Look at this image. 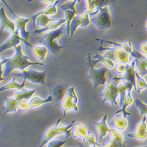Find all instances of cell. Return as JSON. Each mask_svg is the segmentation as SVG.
Returning a JSON list of instances; mask_svg holds the SVG:
<instances>
[{"instance_id": "6da1fadb", "label": "cell", "mask_w": 147, "mask_h": 147, "mask_svg": "<svg viewBox=\"0 0 147 147\" xmlns=\"http://www.w3.org/2000/svg\"><path fill=\"white\" fill-rule=\"evenodd\" d=\"M14 49L16 53L13 57L2 60L3 65V77L5 79L7 78L10 74L16 69H19L22 71L31 65H44L41 63L30 61L29 57L23 54L21 45H18Z\"/></svg>"}, {"instance_id": "7a4b0ae2", "label": "cell", "mask_w": 147, "mask_h": 147, "mask_svg": "<svg viewBox=\"0 0 147 147\" xmlns=\"http://www.w3.org/2000/svg\"><path fill=\"white\" fill-rule=\"evenodd\" d=\"M90 22H92L98 31L102 34L114 26V20L108 5H98L88 13Z\"/></svg>"}, {"instance_id": "3957f363", "label": "cell", "mask_w": 147, "mask_h": 147, "mask_svg": "<svg viewBox=\"0 0 147 147\" xmlns=\"http://www.w3.org/2000/svg\"><path fill=\"white\" fill-rule=\"evenodd\" d=\"M65 32H66L65 26L61 27L55 30L49 31L44 34L38 42L40 44H42V45L45 46L48 49V50L54 55L57 68L58 64L56 56H58L61 53V50L64 48V46L60 45L58 44V40Z\"/></svg>"}, {"instance_id": "277c9868", "label": "cell", "mask_w": 147, "mask_h": 147, "mask_svg": "<svg viewBox=\"0 0 147 147\" xmlns=\"http://www.w3.org/2000/svg\"><path fill=\"white\" fill-rule=\"evenodd\" d=\"M87 65L88 70V75L87 77V79L91 80L94 85V88L96 90L100 85H102L105 84L107 81L106 75L108 69L105 67L100 68H95L92 63V58L90 53H88V56L87 61Z\"/></svg>"}, {"instance_id": "5b68a950", "label": "cell", "mask_w": 147, "mask_h": 147, "mask_svg": "<svg viewBox=\"0 0 147 147\" xmlns=\"http://www.w3.org/2000/svg\"><path fill=\"white\" fill-rule=\"evenodd\" d=\"M61 121V118L58 119L55 124L46 132V133L44 136L42 142L38 147L44 146L48 142H50L51 141L53 140V139L55 137L59 136V135H61V134L65 135L67 138H69V137L71 135V130L74 124L76 121L75 120L72 121L71 123L67 126L60 125L59 124H60Z\"/></svg>"}, {"instance_id": "8992f818", "label": "cell", "mask_w": 147, "mask_h": 147, "mask_svg": "<svg viewBox=\"0 0 147 147\" xmlns=\"http://www.w3.org/2000/svg\"><path fill=\"white\" fill-rule=\"evenodd\" d=\"M78 103V96L76 92L75 85H74L68 90L67 93L61 104V108L63 111L64 116L65 117L67 113L70 110H74L78 112L79 111Z\"/></svg>"}, {"instance_id": "52a82bcc", "label": "cell", "mask_w": 147, "mask_h": 147, "mask_svg": "<svg viewBox=\"0 0 147 147\" xmlns=\"http://www.w3.org/2000/svg\"><path fill=\"white\" fill-rule=\"evenodd\" d=\"M118 83L112 80L107 82L105 90L101 94L102 97V104L109 102L114 107L118 105L117 101V98L118 96Z\"/></svg>"}, {"instance_id": "ba28073f", "label": "cell", "mask_w": 147, "mask_h": 147, "mask_svg": "<svg viewBox=\"0 0 147 147\" xmlns=\"http://www.w3.org/2000/svg\"><path fill=\"white\" fill-rule=\"evenodd\" d=\"M47 72L37 71L30 69L28 70H24L21 73L15 74V76L22 77L24 80H28L34 84H40L41 85H46Z\"/></svg>"}, {"instance_id": "9c48e42d", "label": "cell", "mask_w": 147, "mask_h": 147, "mask_svg": "<svg viewBox=\"0 0 147 147\" xmlns=\"http://www.w3.org/2000/svg\"><path fill=\"white\" fill-rule=\"evenodd\" d=\"M49 92L56 101L62 100L65 93V87L64 82L58 79H53L47 83Z\"/></svg>"}, {"instance_id": "30bf717a", "label": "cell", "mask_w": 147, "mask_h": 147, "mask_svg": "<svg viewBox=\"0 0 147 147\" xmlns=\"http://www.w3.org/2000/svg\"><path fill=\"white\" fill-rule=\"evenodd\" d=\"M2 2L6 5V7L8 8L9 11H10V13L12 14V15H13L16 22L15 23L16 27H17V29L20 32L19 33H20L21 34V37L24 40L28 41L30 32L26 30V27H27V24L30 21V19L28 18H24V17L18 16L13 10L11 9V8L9 7V6L5 1H2Z\"/></svg>"}, {"instance_id": "8fae6325", "label": "cell", "mask_w": 147, "mask_h": 147, "mask_svg": "<svg viewBox=\"0 0 147 147\" xmlns=\"http://www.w3.org/2000/svg\"><path fill=\"white\" fill-rule=\"evenodd\" d=\"M90 24L88 13L86 11L77 15L71 21L69 25V35L72 37L78 27L84 28L88 27Z\"/></svg>"}, {"instance_id": "7c38bea8", "label": "cell", "mask_w": 147, "mask_h": 147, "mask_svg": "<svg viewBox=\"0 0 147 147\" xmlns=\"http://www.w3.org/2000/svg\"><path fill=\"white\" fill-rule=\"evenodd\" d=\"M78 1H65L66 4L60 5L59 7L61 9L64 11L65 17L67 25L65 26V31L69 35V25L72 19L77 15V11L76 9V4Z\"/></svg>"}, {"instance_id": "4fadbf2b", "label": "cell", "mask_w": 147, "mask_h": 147, "mask_svg": "<svg viewBox=\"0 0 147 147\" xmlns=\"http://www.w3.org/2000/svg\"><path fill=\"white\" fill-rule=\"evenodd\" d=\"M135 60H132L131 62L125 65V72L123 76L120 77V80H124V82H129L134 87L135 91H136V80L135 76Z\"/></svg>"}, {"instance_id": "5bb4252c", "label": "cell", "mask_w": 147, "mask_h": 147, "mask_svg": "<svg viewBox=\"0 0 147 147\" xmlns=\"http://www.w3.org/2000/svg\"><path fill=\"white\" fill-rule=\"evenodd\" d=\"M103 42H106L107 43L111 44L115 46V47L119 48L121 50L125 51L126 53H127L129 55H132L133 57H134L136 59H145L146 57H144L142 55H141L140 53L137 52L136 50L133 48L132 43L131 42H127L124 43H119L115 41H105L102 40Z\"/></svg>"}, {"instance_id": "9a60e30c", "label": "cell", "mask_w": 147, "mask_h": 147, "mask_svg": "<svg viewBox=\"0 0 147 147\" xmlns=\"http://www.w3.org/2000/svg\"><path fill=\"white\" fill-rule=\"evenodd\" d=\"M0 24H1V35L4 30L9 31L12 34L16 31V24L7 16L4 7L0 8Z\"/></svg>"}, {"instance_id": "2e32d148", "label": "cell", "mask_w": 147, "mask_h": 147, "mask_svg": "<svg viewBox=\"0 0 147 147\" xmlns=\"http://www.w3.org/2000/svg\"><path fill=\"white\" fill-rule=\"evenodd\" d=\"M22 40L23 38L19 35V31L16 29L15 32L12 34L10 37L1 45H0V54L9 48H16L19 45L20 42L22 41Z\"/></svg>"}, {"instance_id": "e0dca14e", "label": "cell", "mask_w": 147, "mask_h": 147, "mask_svg": "<svg viewBox=\"0 0 147 147\" xmlns=\"http://www.w3.org/2000/svg\"><path fill=\"white\" fill-rule=\"evenodd\" d=\"M127 136L130 138H137L144 140L146 138V115L143 116L142 121L136 127V130L132 133L127 134Z\"/></svg>"}, {"instance_id": "ac0fdd59", "label": "cell", "mask_w": 147, "mask_h": 147, "mask_svg": "<svg viewBox=\"0 0 147 147\" xmlns=\"http://www.w3.org/2000/svg\"><path fill=\"white\" fill-rule=\"evenodd\" d=\"M132 88H133L132 85L129 82H128V88L127 90V94H126L124 102L121 106V109L118 110V111L115 113V114H120L121 113H122V114H123V117L125 118L127 115H131V114L127 111V107H129L130 105H131L134 102V99L131 95V91Z\"/></svg>"}, {"instance_id": "d6986e66", "label": "cell", "mask_w": 147, "mask_h": 147, "mask_svg": "<svg viewBox=\"0 0 147 147\" xmlns=\"http://www.w3.org/2000/svg\"><path fill=\"white\" fill-rule=\"evenodd\" d=\"M23 42L27 46L30 47L34 53V54L38 58L40 61H43L45 59L47 54H48V49L44 45H35L31 44L29 41H27L25 40H22Z\"/></svg>"}, {"instance_id": "ffe728a7", "label": "cell", "mask_w": 147, "mask_h": 147, "mask_svg": "<svg viewBox=\"0 0 147 147\" xmlns=\"http://www.w3.org/2000/svg\"><path fill=\"white\" fill-rule=\"evenodd\" d=\"M33 22V28L35 29L36 26L41 27L40 28H45L49 22H50L54 20H51L47 15L40 14L39 12L36 14L31 16Z\"/></svg>"}, {"instance_id": "44dd1931", "label": "cell", "mask_w": 147, "mask_h": 147, "mask_svg": "<svg viewBox=\"0 0 147 147\" xmlns=\"http://www.w3.org/2000/svg\"><path fill=\"white\" fill-rule=\"evenodd\" d=\"M107 114H105L100 121L93 122L94 125L95 126L98 132L100 138L101 140H102L107 136V133H108L110 129L107 123Z\"/></svg>"}, {"instance_id": "7402d4cb", "label": "cell", "mask_w": 147, "mask_h": 147, "mask_svg": "<svg viewBox=\"0 0 147 147\" xmlns=\"http://www.w3.org/2000/svg\"><path fill=\"white\" fill-rule=\"evenodd\" d=\"M109 125L114 127L120 131H123L127 128L128 121L127 118H124L121 114H115L114 117L112 119L109 123Z\"/></svg>"}, {"instance_id": "603a6c76", "label": "cell", "mask_w": 147, "mask_h": 147, "mask_svg": "<svg viewBox=\"0 0 147 147\" xmlns=\"http://www.w3.org/2000/svg\"><path fill=\"white\" fill-rule=\"evenodd\" d=\"M66 22V20L65 18H61L58 21H53L50 22H49L48 25L43 28L36 29L32 31V33L34 34H40L45 32H49L55 30L58 28L59 26H61L62 24H64Z\"/></svg>"}, {"instance_id": "cb8c5ba5", "label": "cell", "mask_w": 147, "mask_h": 147, "mask_svg": "<svg viewBox=\"0 0 147 147\" xmlns=\"http://www.w3.org/2000/svg\"><path fill=\"white\" fill-rule=\"evenodd\" d=\"M5 100V107L4 115L8 113H17L18 110V101L13 96L12 98H8L7 96L4 97Z\"/></svg>"}, {"instance_id": "d4e9b609", "label": "cell", "mask_w": 147, "mask_h": 147, "mask_svg": "<svg viewBox=\"0 0 147 147\" xmlns=\"http://www.w3.org/2000/svg\"><path fill=\"white\" fill-rule=\"evenodd\" d=\"M72 130V135L74 138H81L82 141L85 139L88 134V130L84 125L80 122H75L73 125Z\"/></svg>"}, {"instance_id": "484cf974", "label": "cell", "mask_w": 147, "mask_h": 147, "mask_svg": "<svg viewBox=\"0 0 147 147\" xmlns=\"http://www.w3.org/2000/svg\"><path fill=\"white\" fill-rule=\"evenodd\" d=\"M36 91V90L35 89L28 90L24 88L23 89L18 91L15 92L14 94V97L18 102L22 100L28 101L32 96V95L35 93Z\"/></svg>"}, {"instance_id": "4316f807", "label": "cell", "mask_w": 147, "mask_h": 147, "mask_svg": "<svg viewBox=\"0 0 147 147\" xmlns=\"http://www.w3.org/2000/svg\"><path fill=\"white\" fill-rule=\"evenodd\" d=\"M110 48L114 52L116 56L117 63L124 65L128 64L129 59V55L127 53L115 47H110Z\"/></svg>"}, {"instance_id": "83f0119b", "label": "cell", "mask_w": 147, "mask_h": 147, "mask_svg": "<svg viewBox=\"0 0 147 147\" xmlns=\"http://www.w3.org/2000/svg\"><path fill=\"white\" fill-rule=\"evenodd\" d=\"M26 82V80H24V81L21 83H19L17 82L16 78L14 77L8 83L5 84V85H3V86H2L1 87H0V93L5 90H11V89H18L19 90H21L25 87Z\"/></svg>"}, {"instance_id": "f1b7e54d", "label": "cell", "mask_w": 147, "mask_h": 147, "mask_svg": "<svg viewBox=\"0 0 147 147\" xmlns=\"http://www.w3.org/2000/svg\"><path fill=\"white\" fill-rule=\"evenodd\" d=\"M53 98L51 95H49L47 98L42 99L38 96H34L28 101L29 108H35L40 107L44 104L53 101Z\"/></svg>"}, {"instance_id": "f546056e", "label": "cell", "mask_w": 147, "mask_h": 147, "mask_svg": "<svg viewBox=\"0 0 147 147\" xmlns=\"http://www.w3.org/2000/svg\"><path fill=\"white\" fill-rule=\"evenodd\" d=\"M93 59H95L92 61V64L95 66V64H97L99 62H101L103 63L107 67H108L109 68H114L115 67V63H114L112 60L110 59L104 57L103 55H101L100 54L96 53L95 55L92 57Z\"/></svg>"}, {"instance_id": "4dcf8cb0", "label": "cell", "mask_w": 147, "mask_h": 147, "mask_svg": "<svg viewBox=\"0 0 147 147\" xmlns=\"http://www.w3.org/2000/svg\"><path fill=\"white\" fill-rule=\"evenodd\" d=\"M101 144L96 141L94 135L90 132H88L86 138L82 141L80 147H98Z\"/></svg>"}, {"instance_id": "1f68e13d", "label": "cell", "mask_w": 147, "mask_h": 147, "mask_svg": "<svg viewBox=\"0 0 147 147\" xmlns=\"http://www.w3.org/2000/svg\"><path fill=\"white\" fill-rule=\"evenodd\" d=\"M135 66H136L137 69L139 71L141 77L145 76L146 75L147 68H146V58L145 59H135Z\"/></svg>"}, {"instance_id": "d6a6232c", "label": "cell", "mask_w": 147, "mask_h": 147, "mask_svg": "<svg viewBox=\"0 0 147 147\" xmlns=\"http://www.w3.org/2000/svg\"><path fill=\"white\" fill-rule=\"evenodd\" d=\"M128 82H124L123 83H121L118 84V95H119V105L120 107L122 106V104L124 103L126 94L127 90L128 88Z\"/></svg>"}, {"instance_id": "836d02e7", "label": "cell", "mask_w": 147, "mask_h": 147, "mask_svg": "<svg viewBox=\"0 0 147 147\" xmlns=\"http://www.w3.org/2000/svg\"><path fill=\"white\" fill-rule=\"evenodd\" d=\"M135 76H136V91L138 94H140L142 90L146 88V82L145 80L140 76L138 72H135Z\"/></svg>"}, {"instance_id": "e575fe53", "label": "cell", "mask_w": 147, "mask_h": 147, "mask_svg": "<svg viewBox=\"0 0 147 147\" xmlns=\"http://www.w3.org/2000/svg\"><path fill=\"white\" fill-rule=\"evenodd\" d=\"M108 134H109V136L111 137L113 140L116 141L121 146H123L124 137L119 132H118L114 128H110L108 132Z\"/></svg>"}, {"instance_id": "d590c367", "label": "cell", "mask_w": 147, "mask_h": 147, "mask_svg": "<svg viewBox=\"0 0 147 147\" xmlns=\"http://www.w3.org/2000/svg\"><path fill=\"white\" fill-rule=\"evenodd\" d=\"M85 11L88 13L94 8L98 5H102V3H105V1H85Z\"/></svg>"}, {"instance_id": "8d00e7d4", "label": "cell", "mask_w": 147, "mask_h": 147, "mask_svg": "<svg viewBox=\"0 0 147 147\" xmlns=\"http://www.w3.org/2000/svg\"><path fill=\"white\" fill-rule=\"evenodd\" d=\"M135 104H136V107L139 109L141 115L143 117L145 115H146V104H144L141 100L137 98H136L134 100Z\"/></svg>"}, {"instance_id": "74e56055", "label": "cell", "mask_w": 147, "mask_h": 147, "mask_svg": "<svg viewBox=\"0 0 147 147\" xmlns=\"http://www.w3.org/2000/svg\"><path fill=\"white\" fill-rule=\"evenodd\" d=\"M98 147H123L116 141L113 140L109 136L107 137V140L105 142L101 144Z\"/></svg>"}, {"instance_id": "f35d334b", "label": "cell", "mask_w": 147, "mask_h": 147, "mask_svg": "<svg viewBox=\"0 0 147 147\" xmlns=\"http://www.w3.org/2000/svg\"><path fill=\"white\" fill-rule=\"evenodd\" d=\"M67 142L66 141L53 140L47 144V147H61Z\"/></svg>"}, {"instance_id": "ab89813d", "label": "cell", "mask_w": 147, "mask_h": 147, "mask_svg": "<svg viewBox=\"0 0 147 147\" xmlns=\"http://www.w3.org/2000/svg\"><path fill=\"white\" fill-rule=\"evenodd\" d=\"M30 108L28 106V101L26 100H22L18 102V109L21 111H25Z\"/></svg>"}, {"instance_id": "60d3db41", "label": "cell", "mask_w": 147, "mask_h": 147, "mask_svg": "<svg viewBox=\"0 0 147 147\" xmlns=\"http://www.w3.org/2000/svg\"><path fill=\"white\" fill-rule=\"evenodd\" d=\"M125 69V65L119 64L115 67V71L119 74H123Z\"/></svg>"}, {"instance_id": "b9f144b4", "label": "cell", "mask_w": 147, "mask_h": 147, "mask_svg": "<svg viewBox=\"0 0 147 147\" xmlns=\"http://www.w3.org/2000/svg\"><path fill=\"white\" fill-rule=\"evenodd\" d=\"M146 42L145 41V42L142 43L140 46V49L141 51L143 53L146 54Z\"/></svg>"}, {"instance_id": "7bdbcfd3", "label": "cell", "mask_w": 147, "mask_h": 147, "mask_svg": "<svg viewBox=\"0 0 147 147\" xmlns=\"http://www.w3.org/2000/svg\"><path fill=\"white\" fill-rule=\"evenodd\" d=\"M3 68L0 69V82L5 80V78L3 77Z\"/></svg>"}, {"instance_id": "ee69618b", "label": "cell", "mask_w": 147, "mask_h": 147, "mask_svg": "<svg viewBox=\"0 0 147 147\" xmlns=\"http://www.w3.org/2000/svg\"><path fill=\"white\" fill-rule=\"evenodd\" d=\"M3 68V64H2V60L0 59V69Z\"/></svg>"}, {"instance_id": "f6af8a7d", "label": "cell", "mask_w": 147, "mask_h": 147, "mask_svg": "<svg viewBox=\"0 0 147 147\" xmlns=\"http://www.w3.org/2000/svg\"><path fill=\"white\" fill-rule=\"evenodd\" d=\"M144 147H147V146H144Z\"/></svg>"}, {"instance_id": "bcb514c9", "label": "cell", "mask_w": 147, "mask_h": 147, "mask_svg": "<svg viewBox=\"0 0 147 147\" xmlns=\"http://www.w3.org/2000/svg\"><path fill=\"white\" fill-rule=\"evenodd\" d=\"M61 147H65V146H61Z\"/></svg>"}]
</instances>
